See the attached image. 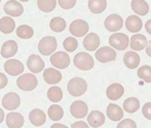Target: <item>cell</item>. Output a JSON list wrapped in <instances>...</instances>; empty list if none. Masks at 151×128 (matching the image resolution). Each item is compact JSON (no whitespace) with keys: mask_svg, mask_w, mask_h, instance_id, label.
<instances>
[{"mask_svg":"<svg viewBox=\"0 0 151 128\" xmlns=\"http://www.w3.org/2000/svg\"><path fill=\"white\" fill-rule=\"evenodd\" d=\"M17 86L21 90L29 92L38 86V79L35 78V75H33V73H26L17 79Z\"/></svg>","mask_w":151,"mask_h":128,"instance_id":"6da1fadb","label":"cell"},{"mask_svg":"<svg viewBox=\"0 0 151 128\" xmlns=\"http://www.w3.org/2000/svg\"><path fill=\"white\" fill-rule=\"evenodd\" d=\"M87 90V82L83 78H73L67 83V92L72 96H80Z\"/></svg>","mask_w":151,"mask_h":128,"instance_id":"7a4b0ae2","label":"cell"},{"mask_svg":"<svg viewBox=\"0 0 151 128\" xmlns=\"http://www.w3.org/2000/svg\"><path fill=\"white\" fill-rule=\"evenodd\" d=\"M73 63L80 70H90L94 66L93 58L86 52H80L76 54V56L73 58Z\"/></svg>","mask_w":151,"mask_h":128,"instance_id":"3957f363","label":"cell"},{"mask_svg":"<svg viewBox=\"0 0 151 128\" xmlns=\"http://www.w3.org/2000/svg\"><path fill=\"white\" fill-rule=\"evenodd\" d=\"M109 43L112 48L118 50H124L130 45V39L124 33H113L109 38Z\"/></svg>","mask_w":151,"mask_h":128,"instance_id":"277c9868","label":"cell"},{"mask_svg":"<svg viewBox=\"0 0 151 128\" xmlns=\"http://www.w3.org/2000/svg\"><path fill=\"white\" fill-rule=\"evenodd\" d=\"M57 49V39L54 36H45L38 43V50L42 55H51Z\"/></svg>","mask_w":151,"mask_h":128,"instance_id":"5b68a950","label":"cell"},{"mask_svg":"<svg viewBox=\"0 0 151 128\" xmlns=\"http://www.w3.org/2000/svg\"><path fill=\"white\" fill-rule=\"evenodd\" d=\"M50 62L58 69H64L70 65V56L66 52H55L51 55Z\"/></svg>","mask_w":151,"mask_h":128,"instance_id":"8992f818","label":"cell"},{"mask_svg":"<svg viewBox=\"0 0 151 128\" xmlns=\"http://www.w3.org/2000/svg\"><path fill=\"white\" fill-rule=\"evenodd\" d=\"M70 33L73 36H77V38L85 36L88 33V23L85 20L77 19V20L71 22V25H70Z\"/></svg>","mask_w":151,"mask_h":128,"instance_id":"52a82bcc","label":"cell"},{"mask_svg":"<svg viewBox=\"0 0 151 128\" xmlns=\"http://www.w3.org/2000/svg\"><path fill=\"white\" fill-rule=\"evenodd\" d=\"M116 58H117L116 50L111 47H107V46L100 47L96 52V59L99 62H103V63L109 62V61H113V60H116Z\"/></svg>","mask_w":151,"mask_h":128,"instance_id":"ba28073f","label":"cell"},{"mask_svg":"<svg viewBox=\"0 0 151 128\" xmlns=\"http://www.w3.org/2000/svg\"><path fill=\"white\" fill-rule=\"evenodd\" d=\"M123 19L118 14H110L104 21V26L109 32H118L123 27Z\"/></svg>","mask_w":151,"mask_h":128,"instance_id":"9c48e42d","label":"cell"},{"mask_svg":"<svg viewBox=\"0 0 151 128\" xmlns=\"http://www.w3.org/2000/svg\"><path fill=\"white\" fill-rule=\"evenodd\" d=\"M70 112H71V115L73 117H77V119H83L87 115V112H88V108H87V105L84 102V101H80V100H77L74 102H72L71 107H70Z\"/></svg>","mask_w":151,"mask_h":128,"instance_id":"30bf717a","label":"cell"},{"mask_svg":"<svg viewBox=\"0 0 151 128\" xmlns=\"http://www.w3.org/2000/svg\"><path fill=\"white\" fill-rule=\"evenodd\" d=\"M2 106L7 110H14L20 106V96L17 93L9 92L2 97Z\"/></svg>","mask_w":151,"mask_h":128,"instance_id":"8fae6325","label":"cell"},{"mask_svg":"<svg viewBox=\"0 0 151 128\" xmlns=\"http://www.w3.org/2000/svg\"><path fill=\"white\" fill-rule=\"evenodd\" d=\"M4 69L7 74L9 75H19L24 72V65L21 61L15 60V59H9L5 62L4 65Z\"/></svg>","mask_w":151,"mask_h":128,"instance_id":"7c38bea8","label":"cell"},{"mask_svg":"<svg viewBox=\"0 0 151 128\" xmlns=\"http://www.w3.org/2000/svg\"><path fill=\"white\" fill-rule=\"evenodd\" d=\"M4 11L9 16H20L24 13V6L19 1L8 0L4 6Z\"/></svg>","mask_w":151,"mask_h":128,"instance_id":"4fadbf2b","label":"cell"},{"mask_svg":"<svg viewBox=\"0 0 151 128\" xmlns=\"http://www.w3.org/2000/svg\"><path fill=\"white\" fill-rule=\"evenodd\" d=\"M27 67L32 73H40L45 68V62L39 55L32 54L27 59Z\"/></svg>","mask_w":151,"mask_h":128,"instance_id":"5bb4252c","label":"cell"},{"mask_svg":"<svg viewBox=\"0 0 151 128\" xmlns=\"http://www.w3.org/2000/svg\"><path fill=\"white\" fill-rule=\"evenodd\" d=\"M99 43H100V39H99V35L96 33L86 34V36L84 38V41H83L85 49H87L90 52L97 50V48L99 47Z\"/></svg>","mask_w":151,"mask_h":128,"instance_id":"9a60e30c","label":"cell"},{"mask_svg":"<svg viewBox=\"0 0 151 128\" xmlns=\"http://www.w3.org/2000/svg\"><path fill=\"white\" fill-rule=\"evenodd\" d=\"M18 52V43L14 40H7L6 42H4V45L1 46L0 49V54L2 58H12L13 55H15Z\"/></svg>","mask_w":151,"mask_h":128,"instance_id":"2e32d148","label":"cell"},{"mask_svg":"<svg viewBox=\"0 0 151 128\" xmlns=\"http://www.w3.org/2000/svg\"><path fill=\"white\" fill-rule=\"evenodd\" d=\"M25 123V120L20 113H8L6 115V124L9 128H20Z\"/></svg>","mask_w":151,"mask_h":128,"instance_id":"e0dca14e","label":"cell"},{"mask_svg":"<svg viewBox=\"0 0 151 128\" xmlns=\"http://www.w3.org/2000/svg\"><path fill=\"white\" fill-rule=\"evenodd\" d=\"M123 94H124V87L120 83H112L106 88V96L112 101L119 100L123 96Z\"/></svg>","mask_w":151,"mask_h":128,"instance_id":"ac0fdd59","label":"cell"},{"mask_svg":"<svg viewBox=\"0 0 151 128\" xmlns=\"http://www.w3.org/2000/svg\"><path fill=\"white\" fill-rule=\"evenodd\" d=\"M61 73L55 68H46L44 70V80L48 85H57L61 81Z\"/></svg>","mask_w":151,"mask_h":128,"instance_id":"d6986e66","label":"cell"},{"mask_svg":"<svg viewBox=\"0 0 151 128\" xmlns=\"http://www.w3.org/2000/svg\"><path fill=\"white\" fill-rule=\"evenodd\" d=\"M142 26H143V22H142L140 18L137 16V15H130V16H127L126 20H125V27H126V29H127L129 32H131V33H137V32H139L140 28H142Z\"/></svg>","mask_w":151,"mask_h":128,"instance_id":"ffe728a7","label":"cell"},{"mask_svg":"<svg viewBox=\"0 0 151 128\" xmlns=\"http://www.w3.org/2000/svg\"><path fill=\"white\" fill-rule=\"evenodd\" d=\"M28 117H29V122H31L33 126H35V127L42 126V124L46 122V115H45V113H44L41 109H39V108H35V109L31 110Z\"/></svg>","mask_w":151,"mask_h":128,"instance_id":"44dd1931","label":"cell"},{"mask_svg":"<svg viewBox=\"0 0 151 128\" xmlns=\"http://www.w3.org/2000/svg\"><path fill=\"white\" fill-rule=\"evenodd\" d=\"M87 122L91 127H100L105 122V115L99 110H92L87 115Z\"/></svg>","mask_w":151,"mask_h":128,"instance_id":"7402d4cb","label":"cell"},{"mask_svg":"<svg viewBox=\"0 0 151 128\" xmlns=\"http://www.w3.org/2000/svg\"><path fill=\"white\" fill-rule=\"evenodd\" d=\"M147 40L143 34H133L132 38L130 39V47L133 50H142L146 47Z\"/></svg>","mask_w":151,"mask_h":128,"instance_id":"603a6c76","label":"cell"},{"mask_svg":"<svg viewBox=\"0 0 151 128\" xmlns=\"http://www.w3.org/2000/svg\"><path fill=\"white\" fill-rule=\"evenodd\" d=\"M123 114H124L123 109L118 105H116V103H110L107 106V108H106V115L109 116V119L111 121H119V120H122Z\"/></svg>","mask_w":151,"mask_h":128,"instance_id":"cb8c5ba5","label":"cell"},{"mask_svg":"<svg viewBox=\"0 0 151 128\" xmlns=\"http://www.w3.org/2000/svg\"><path fill=\"white\" fill-rule=\"evenodd\" d=\"M123 60H124V65L130 69L137 68L139 66V62H140V58L136 52H127L124 55Z\"/></svg>","mask_w":151,"mask_h":128,"instance_id":"d4e9b609","label":"cell"},{"mask_svg":"<svg viewBox=\"0 0 151 128\" xmlns=\"http://www.w3.org/2000/svg\"><path fill=\"white\" fill-rule=\"evenodd\" d=\"M131 8L138 15H146L149 13V5L145 0H132Z\"/></svg>","mask_w":151,"mask_h":128,"instance_id":"484cf974","label":"cell"},{"mask_svg":"<svg viewBox=\"0 0 151 128\" xmlns=\"http://www.w3.org/2000/svg\"><path fill=\"white\" fill-rule=\"evenodd\" d=\"M14 28H15V22L9 15L0 19V32L5 34H9L14 31Z\"/></svg>","mask_w":151,"mask_h":128,"instance_id":"4316f807","label":"cell"},{"mask_svg":"<svg viewBox=\"0 0 151 128\" xmlns=\"http://www.w3.org/2000/svg\"><path fill=\"white\" fill-rule=\"evenodd\" d=\"M106 8V0H88V9L93 14H100Z\"/></svg>","mask_w":151,"mask_h":128,"instance_id":"83f0119b","label":"cell"},{"mask_svg":"<svg viewBox=\"0 0 151 128\" xmlns=\"http://www.w3.org/2000/svg\"><path fill=\"white\" fill-rule=\"evenodd\" d=\"M139 107H140V102L137 97H129L123 103V108L127 113H134L139 109Z\"/></svg>","mask_w":151,"mask_h":128,"instance_id":"f1b7e54d","label":"cell"},{"mask_svg":"<svg viewBox=\"0 0 151 128\" xmlns=\"http://www.w3.org/2000/svg\"><path fill=\"white\" fill-rule=\"evenodd\" d=\"M47 115L52 121H58L64 116V109L58 105H52L47 110Z\"/></svg>","mask_w":151,"mask_h":128,"instance_id":"f546056e","label":"cell"},{"mask_svg":"<svg viewBox=\"0 0 151 128\" xmlns=\"http://www.w3.org/2000/svg\"><path fill=\"white\" fill-rule=\"evenodd\" d=\"M65 27H66V21L60 16H55L50 21V28L53 32H57V33L63 32Z\"/></svg>","mask_w":151,"mask_h":128,"instance_id":"4dcf8cb0","label":"cell"},{"mask_svg":"<svg viewBox=\"0 0 151 128\" xmlns=\"http://www.w3.org/2000/svg\"><path fill=\"white\" fill-rule=\"evenodd\" d=\"M47 97L52 102H59L63 99V90H61V88H59L57 86H52L47 90Z\"/></svg>","mask_w":151,"mask_h":128,"instance_id":"1f68e13d","label":"cell"},{"mask_svg":"<svg viewBox=\"0 0 151 128\" xmlns=\"http://www.w3.org/2000/svg\"><path fill=\"white\" fill-rule=\"evenodd\" d=\"M37 5H38L40 11H42L45 13H50L55 8L57 0H38Z\"/></svg>","mask_w":151,"mask_h":128,"instance_id":"d6a6232c","label":"cell"},{"mask_svg":"<svg viewBox=\"0 0 151 128\" xmlns=\"http://www.w3.org/2000/svg\"><path fill=\"white\" fill-rule=\"evenodd\" d=\"M34 34V31L31 26H27V25H21L17 28V35L20 38V39H31Z\"/></svg>","mask_w":151,"mask_h":128,"instance_id":"836d02e7","label":"cell"},{"mask_svg":"<svg viewBox=\"0 0 151 128\" xmlns=\"http://www.w3.org/2000/svg\"><path fill=\"white\" fill-rule=\"evenodd\" d=\"M137 75H138L139 79L150 83L151 82V67L147 66V65H144V66L139 67L138 70H137Z\"/></svg>","mask_w":151,"mask_h":128,"instance_id":"e575fe53","label":"cell"},{"mask_svg":"<svg viewBox=\"0 0 151 128\" xmlns=\"http://www.w3.org/2000/svg\"><path fill=\"white\" fill-rule=\"evenodd\" d=\"M63 46H64V48H65L66 52H71V53H72V52H74V50L77 49V47H78V41L76 40V38L68 36V38H66V39L64 40Z\"/></svg>","mask_w":151,"mask_h":128,"instance_id":"d590c367","label":"cell"},{"mask_svg":"<svg viewBox=\"0 0 151 128\" xmlns=\"http://www.w3.org/2000/svg\"><path fill=\"white\" fill-rule=\"evenodd\" d=\"M76 2H77V0H58V4L63 9L73 8L76 6Z\"/></svg>","mask_w":151,"mask_h":128,"instance_id":"8d00e7d4","label":"cell"},{"mask_svg":"<svg viewBox=\"0 0 151 128\" xmlns=\"http://www.w3.org/2000/svg\"><path fill=\"white\" fill-rule=\"evenodd\" d=\"M118 127H119V128H124V127L134 128V127H137V124H136V122H134L133 120H131V119H125V120H123V121H120V122L118 123Z\"/></svg>","mask_w":151,"mask_h":128,"instance_id":"74e56055","label":"cell"},{"mask_svg":"<svg viewBox=\"0 0 151 128\" xmlns=\"http://www.w3.org/2000/svg\"><path fill=\"white\" fill-rule=\"evenodd\" d=\"M142 113H143L144 117H146L147 120H151V102H146V103L143 106Z\"/></svg>","mask_w":151,"mask_h":128,"instance_id":"f35d334b","label":"cell"},{"mask_svg":"<svg viewBox=\"0 0 151 128\" xmlns=\"http://www.w3.org/2000/svg\"><path fill=\"white\" fill-rule=\"evenodd\" d=\"M7 82H8L7 76L4 73H0V89L4 88V87H6L7 86Z\"/></svg>","mask_w":151,"mask_h":128,"instance_id":"ab89813d","label":"cell"},{"mask_svg":"<svg viewBox=\"0 0 151 128\" xmlns=\"http://www.w3.org/2000/svg\"><path fill=\"white\" fill-rule=\"evenodd\" d=\"M88 124L86 123V122H84V121H77V122H74V123H72V126L71 127H74V128H77V127H83V128H86Z\"/></svg>","mask_w":151,"mask_h":128,"instance_id":"60d3db41","label":"cell"},{"mask_svg":"<svg viewBox=\"0 0 151 128\" xmlns=\"http://www.w3.org/2000/svg\"><path fill=\"white\" fill-rule=\"evenodd\" d=\"M145 29H146V32H147L149 34H151V19L146 21V23H145Z\"/></svg>","mask_w":151,"mask_h":128,"instance_id":"b9f144b4","label":"cell"},{"mask_svg":"<svg viewBox=\"0 0 151 128\" xmlns=\"http://www.w3.org/2000/svg\"><path fill=\"white\" fill-rule=\"evenodd\" d=\"M146 54H147V56H150L151 58V40L147 42V45H146Z\"/></svg>","mask_w":151,"mask_h":128,"instance_id":"7bdbcfd3","label":"cell"},{"mask_svg":"<svg viewBox=\"0 0 151 128\" xmlns=\"http://www.w3.org/2000/svg\"><path fill=\"white\" fill-rule=\"evenodd\" d=\"M66 126L65 124H61V123H53L52 124V128H65Z\"/></svg>","mask_w":151,"mask_h":128,"instance_id":"ee69618b","label":"cell"},{"mask_svg":"<svg viewBox=\"0 0 151 128\" xmlns=\"http://www.w3.org/2000/svg\"><path fill=\"white\" fill-rule=\"evenodd\" d=\"M4 119H5V113H4V110L0 108V123L4 121Z\"/></svg>","mask_w":151,"mask_h":128,"instance_id":"f6af8a7d","label":"cell"},{"mask_svg":"<svg viewBox=\"0 0 151 128\" xmlns=\"http://www.w3.org/2000/svg\"><path fill=\"white\" fill-rule=\"evenodd\" d=\"M19 1H24V2H26V1H28V0H19Z\"/></svg>","mask_w":151,"mask_h":128,"instance_id":"bcb514c9","label":"cell"},{"mask_svg":"<svg viewBox=\"0 0 151 128\" xmlns=\"http://www.w3.org/2000/svg\"><path fill=\"white\" fill-rule=\"evenodd\" d=\"M0 1H1V0H0Z\"/></svg>","mask_w":151,"mask_h":128,"instance_id":"7dc6e473","label":"cell"}]
</instances>
